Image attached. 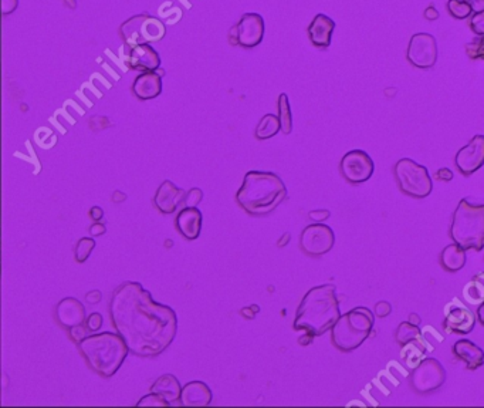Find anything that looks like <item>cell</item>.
<instances>
[{
  "mask_svg": "<svg viewBox=\"0 0 484 408\" xmlns=\"http://www.w3.org/2000/svg\"><path fill=\"white\" fill-rule=\"evenodd\" d=\"M110 316L129 351L139 357L162 354L176 337L175 310L154 300L138 282H124L114 290Z\"/></svg>",
  "mask_w": 484,
  "mask_h": 408,
  "instance_id": "6da1fadb",
  "label": "cell"
},
{
  "mask_svg": "<svg viewBox=\"0 0 484 408\" xmlns=\"http://www.w3.org/2000/svg\"><path fill=\"white\" fill-rule=\"evenodd\" d=\"M287 196L283 179L267 171H249L236 193V200L252 217L273 212Z\"/></svg>",
  "mask_w": 484,
  "mask_h": 408,
  "instance_id": "7a4b0ae2",
  "label": "cell"
},
{
  "mask_svg": "<svg viewBox=\"0 0 484 408\" xmlns=\"http://www.w3.org/2000/svg\"><path fill=\"white\" fill-rule=\"evenodd\" d=\"M340 302L334 285H321L310 289L299 305L294 330H304L311 336H321L340 319Z\"/></svg>",
  "mask_w": 484,
  "mask_h": 408,
  "instance_id": "3957f363",
  "label": "cell"
},
{
  "mask_svg": "<svg viewBox=\"0 0 484 408\" xmlns=\"http://www.w3.org/2000/svg\"><path fill=\"white\" fill-rule=\"evenodd\" d=\"M79 348L90 368L103 377H113L129 353L125 340L113 332L87 336L79 343Z\"/></svg>",
  "mask_w": 484,
  "mask_h": 408,
  "instance_id": "277c9868",
  "label": "cell"
},
{
  "mask_svg": "<svg viewBox=\"0 0 484 408\" xmlns=\"http://www.w3.org/2000/svg\"><path fill=\"white\" fill-rule=\"evenodd\" d=\"M450 237L466 251H481L484 248V203L474 205L468 199H461L453 214Z\"/></svg>",
  "mask_w": 484,
  "mask_h": 408,
  "instance_id": "5b68a950",
  "label": "cell"
},
{
  "mask_svg": "<svg viewBox=\"0 0 484 408\" xmlns=\"http://www.w3.org/2000/svg\"><path fill=\"white\" fill-rule=\"evenodd\" d=\"M375 323L374 313L364 306L354 307L340 316L331 327L333 344L344 353L358 348L371 334Z\"/></svg>",
  "mask_w": 484,
  "mask_h": 408,
  "instance_id": "8992f818",
  "label": "cell"
},
{
  "mask_svg": "<svg viewBox=\"0 0 484 408\" xmlns=\"http://www.w3.org/2000/svg\"><path fill=\"white\" fill-rule=\"evenodd\" d=\"M122 42L134 49L139 45L161 42L166 35V26L158 18L149 15H137L124 22L120 28Z\"/></svg>",
  "mask_w": 484,
  "mask_h": 408,
  "instance_id": "52a82bcc",
  "label": "cell"
},
{
  "mask_svg": "<svg viewBox=\"0 0 484 408\" xmlns=\"http://www.w3.org/2000/svg\"><path fill=\"white\" fill-rule=\"evenodd\" d=\"M393 175L401 191L413 198H426L433 189V182L426 166L410 158L399 159L393 166Z\"/></svg>",
  "mask_w": 484,
  "mask_h": 408,
  "instance_id": "ba28073f",
  "label": "cell"
},
{
  "mask_svg": "<svg viewBox=\"0 0 484 408\" xmlns=\"http://www.w3.org/2000/svg\"><path fill=\"white\" fill-rule=\"evenodd\" d=\"M446 381V370L436 358H425L410 374V385L420 394L432 392Z\"/></svg>",
  "mask_w": 484,
  "mask_h": 408,
  "instance_id": "9c48e42d",
  "label": "cell"
},
{
  "mask_svg": "<svg viewBox=\"0 0 484 408\" xmlns=\"http://www.w3.org/2000/svg\"><path fill=\"white\" fill-rule=\"evenodd\" d=\"M437 42L429 33H416L410 38L406 57L408 62L422 70L432 69L437 62Z\"/></svg>",
  "mask_w": 484,
  "mask_h": 408,
  "instance_id": "30bf717a",
  "label": "cell"
},
{
  "mask_svg": "<svg viewBox=\"0 0 484 408\" xmlns=\"http://www.w3.org/2000/svg\"><path fill=\"white\" fill-rule=\"evenodd\" d=\"M335 244L334 231L321 222L304 228L300 237L301 249L310 256H323L328 254Z\"/></svg>",
  "mask_w": 484,
  "mask_h": 408,
  "instance_id": "8fae6325",
  "label": "cell"
},
{
  "mask_svg": "<svg viewBox=\"0 0 484 408\" xmlns=\"http://www.w3.org/2000/svg\"><path fill=\"white\" fill-rule=\"evenodd\" d=\"M340 171L347 182L357 185L367 182L374 175L375 165L368 152L362 149H352L342 157Z\"/></svg>",
  "mask_w": 484,
  "mask_h": 408,
  "instance_id": "7c38bea8",
  "label": "cell"
},
{
  "mask_svg": "<svg viewBox=\"0 0 484 408\" xmlns=\"http://www.w3.org/2000/svg\"><path fill=\"white\" fill-rule=\"evenodd\" d=\"M233 43L245 49L259 46L265 38V19L259 13H245L231 29Z\"/></svg>",
  "mask_w": 484,
  "mask_h": 408,
  "instance_id": "4fadbf2b",
  "label": "cell"
},
{
  "mask_svg": "<svg viewBox=\"0 0 484 408\" xmlns=\"http://www.w3.org/2000/svg\"><path fill=\"white\" fill-rule=\"evenodd\" d=\"M457 169L463 175H471L484 165V135H474L471 141L460 148L454 158Z\"/></svg>",
  "mask_w": 484,
  "mask_h": 408,
  "instance_id": "5bb4252c",
  "label": "cell"
},
{
  "mask_svg": "<svg viewBox=\"0 0 484 408\" xmlns=\"http://www.w3.org/2000/svg\"><path fill=\"white\" fill-rule=\"evenodd\" d=\"M185 196L186 192L182 188L171 181H163L154 196V203L161 214L172 215L185 200Z\"/></svg>",
  "mask_w": 484,
  "mask_h": 408,
  "instance_id": "9a60e30c",
  "label": "cell"
},
{
  "mask_svg": "<svg viewBox=\"0 0 484 408\" xmlns=\"http://www.w3.org/2000/svg\"><path fill=\"white\" fill-rule=\"evenodd\" d=\"M56 317L62 326L71 329L74 326L83 324L87 320L86 307L76 298H64L56 306Z\"/></svg>",
  "mask_w": 484,
  "mask_h": 408,
  "instance_id": "2e32d148",
  "label": "cell"
},
{
  "mask_svg": "<svg viewBox=\"0 0 484 408\" xmlns=\"http://www.w3.org/2000/svg\"><path fill=\"white\" fill-rule=\"evenodd\" d=\"M202 224H203L202 212L197 208H192V207H186L182 211H179L175 220V227L178 232L188 241H195L199 238L202 232Z\"/></svg>",
  "mask_w": 484,
  "mask_h": 408,
  "instance_id": "e0dca14e",
  "label": "cell"
},
{
  "mask_svg": "<svg viewBox=\"0 0 484 408\" xmlns=\"http://www.w3.org/2000/svg\"><path fill=\"white\" fill-rule=\"evenodd\" d=\"M335 30V22L327 15H317L309 26V38L311 43L318 49H327L331 45L333 33Z\"/></svg>",
  "mask_w": 484,
  "mask_h": 408,
  "instance_id": "ac0fdd59",
  "label": "cell"
},
{
  "mask_svg": "<svg viewBox=\"0 0 484 408\" xmlns=\"http://www.w3.org/2000/svg\"><path fill=\"white\" fill-rule=\"evenodd\" d=\"M476 326V316L467 307H454L451 309L443 322V327L447 333H459V334H468L473 332Z\"/></svg>",
  "mask_w": 484,
  "mask_h": 408,
  "instance_id": "d6986e66",
  "label": "cell"
},
{
  "mask_svg": "<svg viewBox=\"0 0 484 408\" xmlns=\"http://www.w3.org/2000/svg\"><path fill=\"white\" fill-rule=\"evenodd\" d=\"M213 400L212 390L203 381H190L182 387L179 402L185 407H206Z\"/></svg>",
  "mask_w": 484,
  "mask_h": 408,
  "instance_id": "ffe728a7",
  "label": "cell"
},
{
  "mask_svg": "<svg viewBox=\"0 0 484 408\" xmlns=\"http://www.w3.org/2000/svg\"><path fill=\"white\" fill-rule=\"evenodd\" d=\"M132 93L142 101L154 100L162 93V79L156 72H145L132 84Z\"/></svg>",
  "mask_w": 484,
  "mask_h": 408,
  "instance_id": "44dd1931",
  "label": "cell"
},
{
  "mask_svg": "<svg viewBox=\"0 0 484 408\" xmlns=\"http://www.w3.org/2000/svg\"><path fill=\"white\" fill-rule=\"evenodd\" d=\"M129 66L139 72H155L161 66L159 53L149 45H139L131 49Z\"/></svg>",
  "mask_w": 484,
  "mask_h": 408,
  "instance_id": "7402d4cb",
  "label": "cell"
},
{
  "mask_svg": "<svg viewBox=\"0 0 484 408\" xmlns=\"http://www.w3.org/2000/svg\"><path fill=\"white\" fill-rule=\"evenodd\" d=\"M454 356L466 363L467 370H477L484 364V351L470 340H459L453 346Z\"/></svg>",
  "mask_w": 484,
  "mask_h": 408,
  "instance_id": "603a6c76",
  "label": "cell"
},
{
  "mask_svg": "<svg viewBox=\"0 0 484 408\" xmlns=\"http://www.w3.org/2000/svg\"><path fill=\"white\" fill-rule=\"evenodd\" d=\"M151 392L161 394L169 404H173L179 401L182 387H180L179 380L175 375L163 374L155 380V382L151 387Z\"/></svg>",
  "mask_w": 484,
  "mask_h": 408,
  "instance_id": "cb8c5ba5",
  "label": "cell"
},
{
  "mask_svg": "<svg viewBox=\"0 0 484 408\" xmlns=\"http://www.w3.org/2000/svg\"><path fill=\"white\" fill-rule=\"evenodd\" d=\"M467 261L466 249L457 244L446 246L440 254V265L449 273H456L464 268Z\"/></svg>",
  "mask_w": 484,
  "mask_h": 408,
  "instance_id": "d4e9b609",
  "label": "cell"
},
{
  "mask_svg": "<svg viewBox=\"0 0 484 408\" xmlns=\"http://www.w3.org/2000/svg\"><path fill=\"white\" fill-rule=\"evenodd\" d=\"M464 299L471 305H480L484 302V273L476 275L463 289Z\"/></svg>",
  "mask_w": 484,
  "mask_h": 408,
  "instance_id": "484cf974",
  "label": "cell"
},
{
  "mask_svg": "<svg viewBox=\"0 0 484 408\" xmlns=\"http://www.w3.org/2000/svg\"><path fill=\"white\" fill-rule=\"evenodd\" d=\"M279 131H282L279 115L266 114L260 120V123L256 128V138L258 140H269L272 137H276L279 134Z\"/></svg>",
  "mask_w": 484,
  "mask_h": 408,
  "instance_id": "4316f807",
  "label": "cell"
},
{
  "mask_svg": "<svg viewBox=\"0 0 484 408\" xmlns=\"http://www.w3.org/2000/svg\"><path fill=\"white\" fill-rule=\"evenodd\" d=\"M279 120L282 125V132L289 135L293 131V115L287 94L282 93L279 97Z\"/></svg>",
  "mask_w": 484,
  "mask_h": 408,
  "instance_id": "83f0119b",
  "label": "cell"
},
{
  "mask_svg": "<svg viewBox=\"0 0 484 408\" xmlns=\"http://www.w3.org/2000/svg\"><path fill=\"white\" fill-rule=\"evenodd\" d=\"M420 336V330H419V326L410 323V322H403L398 326L396 329V334H395V339L396 341L401 344V346H406L409 344L410 341L416 340L417 337Z\"/></svg>",
  "mask_w": 484,
  "mask_h": 408,
  "instance_id": "f1b7e54d",
  "label": "cell"
},
{
  "mask_svg": "<svg viewBox=\"0 0 484 408\" xmlns=\"http://www.w3.org/2000/svg\"><path fill=\"white\" fill-rule=\"evenodd\" d=\"M447 11L454 19H459V21H464L470 18L473 13L471 8L468 6L466 0H449Z\"/></svg>",
  "mask_w": 484,
  "mask_h": 408,
  "instance_id": "f546056e",
  "label": "cell"
},
{
  "mask_svg": "<svg viewBox=\"0 0 484 408\" xmlns=\"http://www.w3.org/2000/svg\"><path fill=\"white\" fill-rule=\"evenodd\" d=\"M96 248V241L93 238H81L76 245V261L84 264Z\"/></svg>",
  "mask_w": 484,
  "mask_h": 408,
  "instance_id": "4dcf8cb0",
  "label": "cell"
},
{
  "mask_svg": "<svg viewBox=\"0 0 484 408\" xmlns=\"http://www.w3.org/2000/svg\"><path fill=\"white\" fill-rule=\"evenodd\" d=\"M137 405H138V407H146V405H149V407H168V405H171V404H169L161 394L151 392V394L142 397V398L137 402Z\"/></svg>",
  "mask_w": 484,
  "mask_h": 408,
  "instance_id": "1f68e13d",
  "label": "cell"
},
{
  "mask_svg": "<svg viewBox=\"0 0 484 408\" xmlns=\"http://www.w3.org/2000/svg\"><path fill=\"white\" fill-rule=\"evenodd\" d=\"M202 199H203V191H202L200 188H192V189L186 193L183 203H185L186 207L196 208Z\"/></svg>",
  "mask_w": 484,
  "mask_h": 408,
  "instance_id": "d6a6232c",
  "label": "cell"
},
{
  "mask_svg": "<svg viewBox=\"0 0 484 408\" xmlns=\"http://www.w3.org/2000/svg\"><path fill=\"white\" fill-rule=\"evenodd\" d=\"M86 323H87V327H88L90 332H97V330H100L103 327L104 320H103V316L100 313H91L87 317Z\"/></svg>",
  "mask_w": 484,
  "mask_h": 408,
  "instance_id": "836d02e7",
  "label": "cell"
},
{
  "mask_svg": "<svg viewBox=\"0 0 484 408\" xmlns=\"http://www.w3.org/2000/svg\"><path fill=\"white\" fill-rule=\"evenodd\" d=\"M69 330H70V337H71L73 341H76L77 344H79L80 341H83V340L87 337V332H90L88 327H84L83 324L74 326V327H71V329H69Z\"/></svg>",
  "mask_w": 484,
  "mask_h": 408,
  "instance_id": "e575fe53",
  "label": "cell"
},
{
  "mask_svg": "<svg viewBox=\"0 0 484 408\" xmlns=\"http://www.w3.org/2000/svg\"><path fill=\"white\" fill-rule=\"evenodd\" d=\"M471 29L474 30L476 35L483 36L484 35V13L480 15H474V18L471 19Z\"/></svg>",
  "mask_w": 484,
  "mask_h": 408,
  "instance_id": "d590c367",
  "label": "cell"
},
{
  "mask_svg": "<svg viewBox=\"0 0 484 408\" xmlns=\"http://www.w3.org/2000/svg\"><path fill=\"white\" fill-rule=\"evenodd\" d=\"M391 312H392V306H391V303H388V302H379V303H376V306H375V314H376V317H386V316H389L391 314Z\"/></svg>",
  "mask_w": 484,
  "mask_h": 408,
  "instance_id": "8d00e7d4",
  "label": "cell"
},
{
  "mask_svg": "<svg viewBox=\"0 0 484 408\" xmlns=\"http://www.w3.org/2000/svg\"><path fill=\"white\" fill-rule=\"evenodd\" d=\"M19 6V0H2V13L4 16H8L13 13Z\"/></svg>",
  "mask_w": 484,
  "mask_h": 408,
  "instance_id": "74e56055",
  "label": "cell"
},
{
  "mask_svg": "<svg viewBox=\"0 0 484 408\" xmlns=\"http://www.w3.org/2000/svg\"><path fill=\"white\" fill-rule=\"evenodd\" d=\"M330 215H331L330 211H324V210H321V211H311V212L309 214L310 220H313L314 222H323V221L328 220Z\"/></svg>",
  "mask_w": 484,
  "mask_h": 408,
  "instance_id": "f35d334b",
  "label": "cell"
},
{
  "mask_svg": "<svg viewBox=\"0 0 484 408\" xmlns=\"http://www.w3.org/2000/svg\"><path fill=\"white\" fill-rule=\"evenodd\" d=\"M474 15L484 13V0H466Z\"/></svg>",
  "mask_w": 484,
  "mask_h": 408,
  "instance_id": "ab89813d",
  "label": "cell"
},
{
  "mask_svg": "<svg viewBox=\"0 0 484 408\" xmlns=\"http://www.w3.org/2000/svg\"><path fill=\"white\" fill-rule=\"evenodd\" d=\"M434 178L442 182H449L453 179V172L449 168H442L434 174Z\"/></svg>",
  "mask_w": 484,
  "mask_h": 408,
  "instance_id": "60d3db41",
  "label": "cell"
},
{
  "mask_svg": "<svg viewBox=\"0 0 484 408\" xmlns=\"http://www.w3.org/2000/svg\"><path fill=\"white\" fill-rule=\"evenodd\" d=\"M105 231H107V228H105L103 224H100V222H96V224L90 228L91 237H101V235L105 234Z\"/></svg>",
  "mask_w": 484,
  "mask_h": 408,
  "instance_id": "b9f144b4",
  "label": "cell"
},
{
  "mask_svg": "<svg viewBox=\"0 0 484 408\" xmlns=\"http://www.w3.org/2000/svg\"><path fill=\"white\" fill-rule=\"evenodd\" d=\"M86 300H87L88 303H91V305H94V303H98V302L101 300V292H98V290H93V292L87 293V296H86Z\"/></svg>",
  "mask_w": 484,
  "mask_h": 408,
  "instance_id": "7bdbcfd3",
  "label": "cell"
},
{
  "mask_svg": "<svg viewBox=\"0 0 484 408\" xmlns=\"http://www.w3.org/2000/svg\"><path fill=\"white\" fill-rule=\"evenodd\" d=\"M90 217H91L96 222H98V221L104 217L103 208H100V207H93V208L90 210Z\"/></svg>",
  "mask_w": 484,
  "mask_h": 408,
  "instance_id": "ee69618b",
  "label": "cell"
},
{
  "mask_svg": "<svg viewBox=\"0 0 484 408\" xmlns=\"http://www.w3.org/2000/svg\"><path fill=\"white\" fill-rule=\"evenodd\" d=\"M425 18H426L427 21L433 22V21H436V19L439 18V12H437L433 6H429V8L425 11Z\"/></svg>",
  "mask_w": 484,
  "mask_h": 408,
  "instance_id": "f6af8a7d",
  "label": "cell"
},
{
  "mask_svg": "<svg viewBox=\"0 0 484 408\" xmlns=\"http://www.w3.org/2000/svg\"><path fill=\"white\" fill-rule=\"evenodd\" d=\"M477 319H478L480 323L484 326V302L480 303V306L477 307Z\"/></svg>",
  "mask_w": 484,
  "mask_h": 408,
  "instance_id": "bcb514c9",
  "label": "cell"
},
{
  "mask_svg": "<svg viewBox=\"0 0 484 408\" xmlns=\"http://www.w3.org/2000/svg\"><path fill=\"white\" fill-rule=\"evenodd\" d=\"M313 339H314V336H311L310 333H306V336L300 337V344H310L313 341Z\"/></svg>",
  "mask_w": 484,
  "mask_h": 408,
  "instance_id": "7dc6e473",
  "label": "cell"
},
{
  "mask_svg": "<svg viewBox=\"0 0 484 408\" xmlns=\"http://www.w3.org/2000/svg\"><path fill=\"white\" fill-rule=\"evenodd\" d=\"M409 322L413 323V324H416V326L420 324V319H419V316L415 314V313H410V314H409Z\"/></svg>",
  "mask_w": 484,
  "mask_h": 408,
  "instance_id": "c3c4849f",
  "label": "cell"
},
{
  "mask_svg": "<svg viewBox=\"0 0 484 408\" xmlns=\"http://www.w3.org/2000/svg\"><path fill=\"white\" fill-rule=\"evenodd\" d=\"M289 238H290V234H286V235L282 238L283 241H280V242H279V246H283V245H286V244L289 242Z\"/></svg>",
  "mask_w": 484,
  "mask_h": 408,
  "instance_id": "681fc988",
  "label": "cell"
}]
</instances>
